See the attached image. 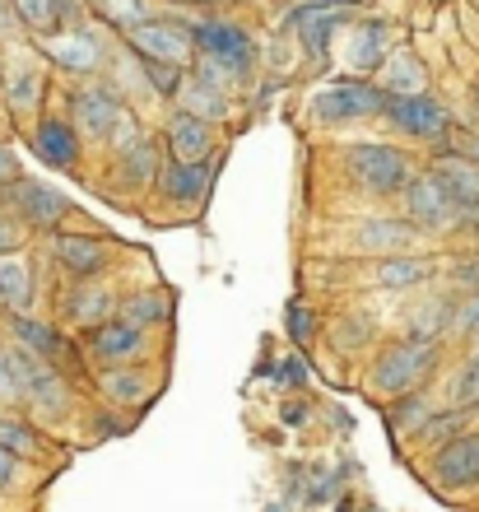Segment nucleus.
Here are the masks:
<instances>
[{
    "label": "nucleus",
    "instance_id": "1",
    "mask_svg": "<svg viewBox=\"0 0 479 512\" xmlns=\"http://www.w3.org/2000/svg\"><path fill=\"white\" fill-rule=\"evenodd\" d=\"M442 364V345L438 340H424V336H405V340H391L373 364V391L377 396H405V391H419Z\"/></svg>",
    "mask_w": 479,
    "mask_h": 512
},
{
    "label": "nucleus",
    "instance_id": "2",
    "mask_svg": "<svg viewBox=\"0 0 479 512\" xmlns=\"http://www.w3.org/2000/svg\"><path fill=\"white\" fill-rule=\"evenodd\" d=\"M345 168L354 177V187L368 196H400L410 187V159L396 145H354L345 154Z\"/></svg>",
    "mask_w": 479,
    "mask_h": 512
},
{
    "label": "nucleus",
    "instance_id": "3",
    "mask_svg": "<svg viewBox=\"0 0 479 512\" xmlns=\"http://www.w3.org/2000/svg\"><path fill=\"white\" fill-rule=\"evenodd\" d=\"M75 117H80V131L84 135H98V140H112L117 149H126L135 140L131 131V117H126V108H121L117 89H107V84H84V89H75Z\"/></svg>",
    "mask_w": 479,
    "mask_h": 512
},
{
    "label": "nucleus",
    "instance_id": "4",
    "mask_svg": "<svg viewBox=\"0 0 479 512\" xmlns=\"http://www.w3.org/2000/svg\"><path fill=\"white\" fill-rule=\"evenodd\" d=\"M386 89L368 80H340L331 84L326 94L312 98V117L317 122H368V117H382L386 112Z\"/></svg>",
    "mask_w": 479,
    "mask_h": 512
},
{
    "label": "nucleus",
    "instance_id": "5",
    "mask_svg": "<svg viewBox=\"0 0 479 512\" xmlns=\"http://www.w3.org/2000/svg\"><path fill=\"white\" fill-rule=\"evenodd\" d=\"M400 201H405V219L424 233H447L461 224V205L452 201V191L442 187L433 173L410 177V187L400 191Z\"/></svg>",
    "mask_w": 479,
    "mask_h": 512
},
{
    "label": "nucleus",
    "instance_id": "6",
    "mask_svg": "<svg viewBox=\"0 0 479 512\" xmlns=\"http://www.w3.org/2000/svg\"><path fill=\"white\" fill-rule=\"evenodd\" d=\"M191 38H196V52L200 56H214V61H224L238 80H247L256 66V42L247 28L228 24V19H200L191 24Z\"/></svg>",
    "mask_w": 479,
    "mask_h": 512
},
{
    "label": "nucleus",
    "instance_id": "7",
    "mask_svg": "<svg viewBox=\"0 0 479 512\" xmlns=\"http://www.w3.org/2000/svg\"><path fill=\"white\" fill-rule=\"evenodd\" d=\"M131 42V52L140 61H168V66H182L196 56V38H191L187 24H177V19H145V24H135L126 33Z\"/></svg>",
    "mask_w": 479,
    "mask_h": 512
},
{
    "label": "nucleus",
    "instance_id": "8",
    "mask_svg": "<svg viewBox=\"0 0 479 512\" xmlns=\"http://www.w3.org/2000/svg\"><path fill=\"white\" fill-rule=\"evenodd\" d=\"M386 122L396 126L400 135H414V140H442L452 131V117L442 108L438 98L428 94H391L386 98Z\"/></svg>",
    "mask_w": 479,
    "mask_h": 512
},
{
    "label": "nucleus",
    "instance_id": "9",
    "mask_svg": "<svg viewBox=\"0 0 479 512\" xmlns=\"http://www.w3.org/2000/svg\"><path fill=\"white\" fill-rule=\"evenodd\" d=\"M433 485L438 489H475L479 485V433H456L433 447Z\"/></svg>",
    "mask_w": 479,
    "mask_h": 512
},
{
    "label": "nucleus",
    "instance_id": "10",
    "mask_svg": "<svg viewBox=\"0 0 479 512\" xmlns=\"http://www.w3.org/2000/svg\"><path fill=\"white\" fill-rule=\"evenodd\" d=\"M19 373H24V401L33 405V410H42V415H66V382H61V373H56L47 359H38V354H28L24 345H19Z\"/></svg>",
    "mask_w": 479,
    "mask_h": 512
},
{
    "label": "nucleus",
    "instance_id": "11",
    "mask_svg": "<svg viewBox=\"0 0 479 512\" xmlns=\"http://www.w3.org/2000/svg\"><path fill=\"white\" fill-rule=\"evenodd\" d=\"M145 350H149L145 326L126 322V317H107V322L94 326V336H89V354H94L103 368L107 364H135Z\"/></svg>",
    "mask_w": 479,
    "mask_h": 512
},
{
    "label": "nucleus",
    "instance_id": "12",
    "mask_svg": "<svg viewBox=\"0 0 479 512\" xmlns=\"http://www.w3.org/2000/svg\"><path fill=\"white\" fill-rule=\"evenodd\" d=\"M14 215L24 219L28 229H56V224L70 215V201L56 187H47V182L19 177V182H14Z\"/></svg>",
    "mask_w": 479,
    "mask_h": 512
},
{
    "label": "nucleus",
    "instance_id": "13",
    "mask_svg": "<svg viewBox=\"0 0 479 512\" xmlns=\"http://www.w3.org/2000/svg\"><path fill=\"white\" fill-rule=\"evenodd\" d=\"M52 256L70 280H98L107 270V243H98L94 233H56Z\"/></svg>",
    "mask_w": 479,
    "mask_h": 512
},
{
    "label": "nucleus",
    "instance_id": "14",
    "mask_svg": "<svg viewBox=\"0 0 479 512\" xmlns=\"http://www.w3.org/2000/svg\"><path fill=\"white\" fill-rule=\"evenodd\" d=\"M428 173L438 177L442 187L452 191V201L461 205V219H470V215H479V163L475 159H466V154H456V149H447Z\"/></svg>",
    "mask_w": 479,
    "mask_h": 512
},
{
    "label": "nucleus",
    "instance_id": "15",
    "mask_svg": "<svg viewBox=\"0 0 479 512\" xmlns=\"http://www.w3.org/2000/svg\"><path fill=\"white\" fill-rule=\"evenodd\" d=\"M210 173H214V159H173L163 163L159 191L173 205H196L210 191Z\"/></svg>",
    "mask_w": 479,
    "mask_h": 512
},
{
    "label": "nucleus",
    "instance_id": "16",
    "mask_svg": "<svg viewBox=\"0 0 479 512\" xmlns=\"http://www.w3.org/2000/svg\"><path fill=\"white\" fill-rule=\"evenodd\" d=\"M42 52L52 56L61 70H70V75H94L98 66H103V42L94 38V33H52V38H42Z\"/></svg>",
    "mask_w": 479,
    "mask_h": 512
},
{
    "label": "nucleus",
    "instance_id": "17",
    "mask_svg": "<svg viewBox=\"0 0 479 512\" xmlns=\"http://www.w3.org/2000/svg\"><path fill=\"white\" fill-rule=\"evenodd\" d=\"M168 154L173 159H210L214 154V131L196 112H177L168 122Z\"/></svg>",
    "mask_w": 479,
    "mask_h": 512
},
{
    "label": "nucleus",
    "instance_id": "18",
    "mask_svg": "<svg viewBox=\"0 0 479 512\" xmlns=\"http://www.w3.org/2000/svg\"><path fill=\"white\" fill-rule=\"evenodd\" d=\"M33 149H38L42 163H52V168H70L75 154H80V135L75 126L61 122V117H42L38 131H33Z\"/></svg>",
    "mask_w": 479,
    "mask_h": 512
},
{
    "label": "nucleus",
    "instance_id": "19",
    "mask_svg": "<svg viewBox=\"0 0 479 512\" xmlns=\"http://www.w3.org/2000/svg\"><path fill=\"white\" fill-rule=\"evenodd\" d=\"M10 10L28 33L52 38V33H61V24H66L70 14H75V0H10Z\"/></svg>",
    "mask_w": 479,
    "mask_h": 512
},
{
    "label": "nucleus",
    "instance_id": "20",
    "mask_svg": "<svg viewBox=\"0 0 479 512\" xmlns=\"http://www.w3.org/2000/svg\"><path fill=\"white\" fill-rule=\"evenodd\" d=\"M0 303H5V312H14V317L33 308V270H28V261L19 252L0 256Z\"/></svg>",
    "mask_w": 479,
    "mask_h": 512
},
{
    "label": "nucleus",
    "instance_id": "21",
    "mask_svg": "<svg viewBox=\"0 0 479 512\" xmlns=\"http://www.w3.org/2000/svg\"><path fill=\"white\" fill-rule=\"evenodd\" d=\"M98 391H103L112 405H140L149 396V373L131 364H107L103 378H98Z\"/></svg>",
    "mask_w": 479,
    "mask_h": 512
},
{
    "label": "nucleus",
    "instance_id": "22",
    "mask_svg": "<svg viewBox=\"0 0 479 512\" xmlns=\"http://www.w3.org/2000/svg\"><path fill=\"white\" fill-rule=\"evenodd\" d=\"M391 28L382 24V19H363L359 28H354V42H349V61L359 70H382L386 56H391Z\"/></svg>",
    "mask_w": 479,
    "mask_h": 512
},
{
    "label": "nucleus",
    "instance_id": "23",
    "mask_svg": "<svg viewBox=\"0 0 479 512\" xmlns=\"http://www.w3.org/2000/svg\"><path fill=\"white\" fill-rule=\"evenodd\" d=\"M112 303H117V298L107 294L103 284L80 280V289H75V294H66V317L75 326H98V322H107V317H112Z\"/></svg>",
    "mask_w": 479,
    "mask_h": 512
},
{
    "label": "nucleus",
    "instance_id": "24",
    "mask_svg": "<svg viewBox=\"0 0 479 512\" xmlns=\"http://www.w3.org/2000/svg\"><path fill=\"white\" fill-rule=\"evenodd\" d=\"M14 340H19L28 354L47 359V364H56V359L66 354L61 331H56V326H47V322H38V317H28V312H19V317H14Z\"/></svg>",
    "mask_w": 479,
    "mask_h": 512
},
{
    "label": "nucleus",
    "instance_id": "25",
    "mask_svg": "<svg viewBox=\"0 0 479 512\" xmlns=\"http://www.w3.org/2000/svg\"><path fill=\"white\" fill-rule=\"evenodd\" d=\"M414 243V224L405 219V224H396V219H368V224H359V247L363 252H405V247Z\"/></svg>",
    "mask_w": 479,
    "mask_h": 512
},
{
    "label": "nucleus",
    "instance_id": "26",
    "mask_svg": "<svg viewBox=\"0 0 479 512\" xmlns=\"http://www.w3.org/2000/svg\"><path fill=\"white\" fill-rule=\"evenodd\" d=\"M428 275H433V261L428 256H386V261H377V284L382 289H410V284H424Z\"/></svg>",
    "mask_w": 479,
    "mask_h": 512
},
{
    "label": "nucleus",
    "instance_id": "27",
    "mask_svg": "<svg viewBox=\"0 0 479 512\" xmlns=\"http://www.w3.org/2000/svg\"><path fill=\"white\" fill-rule=\"evenodd\" d=\"M0 447H5V452H14L19 461H38L42 452H47L42 433L33 429L28 419H19V415H0Z\"/></svg>",
    "mask_w": 479,
    "mask_h": 512
},
{
    "label": "nucleus",
    "instance_id": "28",
    "mask_svg": "<svg viewBox=\"0 0 479 512\" xmlns=\"http://www.w3.org/2000/svg\"><path fill=\"white\" fill-rule=\"evenodd\" d=\"M382 89L386 94H424V66L414 61V52H391L386 56Z\"/></svg>",
    "mask_w": 479,
    "mask_h": 512
},
{
    "label": "nucleus",
    "instance_id": "29",
    "mask_svg": "<svg viewBox=\"0 0 479 512\" xmlns=\"http://www.w3.org/2000/svg\"><path fill=\"white\" fill-rule=\"evenodd\" d=\"M121 317L126 322H135V326H163L168 317H173V298L168 294H159V289H145V294H131L126 298V308H121Z\"/></svg>",
    "mask_w": 479,
    "mask_h": 512
},
{
    "label": "nucleus",
    "instance_id": "30",
    "mask_svg": "<svg viewBox=\"0 0 479 512\" xmlns=\"http://www.w3.org/2000/svg\"><path fill=\"white\" fill-rule=\"evenodd\" d=\"M121 154V173L131 177L135 187H154V177L163 173L159 168V149L149 145V140H131L126 149H117Z\"/></svg>",
    "mask_w": 479,
    "mask_h": 512
},
{
    "label": "nucleus",
    "instance_id": "31",
    "mask_svg": "<svg viewBox=\"0 0 479 512\" xmlns=\"http://www.w3.org/2000/svg\"><path fill=\"white\" fill-rule=\"evenodd\" d=\"M470 410H475V405H452V410H442V415H428V419H424V429H419V438H424V443H433V447H442L447 438L466 433Z\"/></svg>",
    "mask_w": 479,
    "mask_h": 512
},
{
    "label": "nucleus",
    "instance_id": "32",
    "mask_svg": "<svg viewBox=\"0 0 479 512\" xmlns=\"http://www.w3.org/2000/svg\"><path fill=\"white\" fill-rule=\"evenodd\" d=\"M428 415H433V410H428V401H424V387L405 391V396H396V405H391V429L396 433H410V429L419 433Z\"/></svg>",
    "mask_w": 479,
    "mask_h": 512
},
{
    "label": "nucleus",
    "instance_id": "33",
    "mask_svg": "<svg viewBox=\"0 0 479 512\" xmlns=\"http://www.w3.org/2000/svg\"><path fill=\"white\" fill-rule=\"evenodd\" d=\"M177 98H187V112H196V117H224L228 112V94L224 89H210V84H200V80H191V84H182V94Z\"/></svg>",
    "mask_w": 479,
    "mask_h": 512
},
{
    "label": "nucleus",
    "instance_id": "34",
    "mask_svg": "<svg viewBox=\"0 0 479 512\" xmlns=\"http://www.w3.org/2000/svg\"><path fill=\"white\" fill-rule=\"evenodd\" d=\"M98 10H103V19H112L117 28H126V33H131L135 24H145V19H154L145 0H98Z\"/></svg>",
    "mask_w": 479,
    "mask_h": 512
},
{
    "label": "nucleus",
    "instance_id": "35",
    "mask_svg": "<svg viewBox=\"0 0 479 512\" xmlns=\"http://www.w3.org/2000/svg\"><path fill=\"white\" fill-rule=\"evenodd\" d=\"M149 89L159 98H177L182 94V66H168V61H145Z\"/></svg>",
    "mask_w": 479,
    "mask_h": 512
},
{
    "label": "nucleus",
    "instance_id": "36",
    "mask_svg": "<svg viewBox=\"0 0 479 512\" xmlns=\"http://www.w3.org/2000/svg\"><path fill=\"white\" fill-rule=\"evenodd\" d=\"M452 405H479V350L470 354L452 382Z\"/></svg>",
    "mask_w": 479,
    "mask_h": 512
},
{
    "label": "nucleus",
    "instance_id": "37",
    "mask_svg": "<svg viewBox=\"0 0 479 512\" xmlns=\"http://www.w3.org/2000/svg\"><path fill=\"white\" fill-rule=\"evenodd\" d=\"M0 401H24V373H19V354L0 345Z\"/></svg>",
    "mask_w": 479,
    "mask_h": 512
},
{
    "label": "nucleus",
    "instance_id": "38",
    "mask_svg": "<svg viewBox=\"0 0 479 512\" xmlns=\"http://www.w3.org/2000/svg\"><path fill=\"white\" fill-rule=\"evenodd\" d=\"M42 94V80H38V70H28V66H19L10 75V98H14V108H28L33 98Z\"/></svg>",
    "mask_w": 479,
    "mask_h": 512
},
{
    "label": "nucleus",
    "instance_id": "39",
    "mask_svg": "<svg viewBox=\"0 0 479 512\" xmlns=\"http://www.w3.org/2000/svg\"><path fill=\"white\" fill-rule=\"evenodd\" d=\"M19 243H24V219L19 215H0V256L5 252H19Z\"/></svg>",
    "mask_w": 479,
    "mask_h": 512
},
{
    "label": "nucleus",
    "instance_id": "40",
    "mask_svg": "<svg viewBox=\"0 0 479 512\" xmlns=\"http://www.w3.org/2000/svg\"><path fill=\"white\" fill-rule=\"evenodd\" d=\"M289 336L293 340H312V312L303 303H289Z\"/></svg>",
    "mask_w": 479,
    "mask_h": 512
},
{
    "label": "nucleus",
    "instance_id": "41",
    "mask_svg": "<svg viewBox=\"0 0 479 512\" xmlns=\"http://www.w3.org/2000/svg\"><path fill=\"white\" fill-rule=\"evenodd\" d=\"M24 177V168H19V159H14L10 145H0V187H14Z\"/></svg>",
    "mask_w": 479,
    "mask_h": 512
},
{
    "label": "nucleus",
    "instance_id": "42",
    "mask_svg": "<svg viewBox=\"0 0 479 512\" xmlns=\"http://www.w3.org/2000/svg\"><path fill=\"white\" fill-rule=\"evenodd\" d=\"M456 326H461V331H479V289L456 308Z\"/></svg>",
    "mask_w": 479,
    "mask_h": 512
},
{
    "label": "nucleus",
    "instance_id": "43",
    "mask_svg": "<svg viewBox=\"0 0 479 512\" xmlns=\"http://www.w3.org/2000/svg\"><path fill=\"white\" fill-rule=\"evenodd\" d=\"M14 485H19V457L0 447V494H5V489H14Z\"/></svg>",
    "mask_w": 479,
    "mask_h": 512
},
{
    "label": "nucleus",
    "instance_id": "44",
    "mask_svg": "<svg viewBox=\"0 0 479 512\" xmlns=\"http://www.w3.org/2000/svg\"><path fill=\"white\" fill-rule=\"evenodd\" d=\"M456 154H466V159L479 163V135H461V149H456Z\"/></svg>",
    "mask_w": 479,
    "mask_h": 512
},
{
    "label": "nucleus",
    "instance_id": "45",
    "mask_svg": "<svg viewBox=\"0 0 479 512\" xmlns=\"http://www.w3.org/2000/svg\"><path fill=\"white\" fill-rule=\"evenodd\" d=\"M10 19H14V10H10V5H5V0H0V38L10 33Z\"/></svg>",
    "mask_w": 479,
    "mask_h": 512
},
{
    "label": "nucleus",
    "instance_id": "46",
    "mask_svg": "<svg viewBox=\"0 0 479 512\" xmlns=\"http://www.w3.org/2000/svg\"><path fill=\"white\" fill-rule=\"evenodd\" d=\"M475 103H479V80H475Z\"/></svg>",
    "mask_w": 479,
    "mask_h": 512
},
{
    "label": "nucleus",
    "instance_id": "47",
    "mask_svg": "<svg viewBox=\"0 0 479 512\" xmlns=\"http://www.w3.org/2000/svg\"><path fill=\"white\" fill-rule=\"evenodd\" d=\"M214 5H224V0H214Z\"/></svg>",
    "mask_w": 479,
    "mask_h": 512
}]
</instances>
